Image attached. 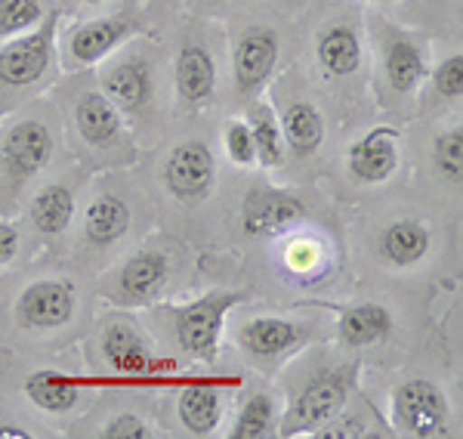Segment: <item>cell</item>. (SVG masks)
<instances>
[{"instance_id": "1", "label": "cell", "mask_w": 463, "mask_h": 439, "mask_svg": "<svg viewBox=\"0 0 463 439\" xmlns=\"http://www.w3.org/2000/svg\"><path fill=\"white\" fill-rule=\"evenodd\" d=\"M59 22H62V10L56 6L32 32L4 41V47H0V102L4 106L41 91L53 78V72L59 69V59H56Z\"/></svg>"}, {"instance_id": "2", "label": "cell", "mask_w": 463, "mask_h": 439, "mask_svg": "<svg viewBox=\"0 0 463 439\" xmlns=\"http://www.w3.org/2000/svg\"><path fill=\"white\" fill-rule=\"evenodd\" d=\"M358 362L343 366L337 371H321L312 377L309 384L290 399V408L281 421V436H303L316 434L325 424H331L340 415V408L346 406L349 393L355 387Z\"/></svg>"}, {"instance_id": "3", "label": "cell", "mask_w": 463, "mask_h": 439, "mask_svg": "<svg viewBox=\"0 0 463 439\" xmlns=\"http://www.w3.org/2000/svg\"><path fill=\"white\" fill-rule=\"evenodd\" d=\"M244 301V294L238 291H211L198 297L195 303L176 310V340L192 359L198 362H213L220 356V334H222V319L232 307Z\"/></svg>"}, {"instance_id": "4", "label": "cell", "mask_w": 463, "mask_h": 439, "mask_svg": "<svg viewBox=\"0 0 463 439\" xmlns=\"http://www.w3.org/2000/svg\"><path fill=\"white\" fill-rule=\"evenodd\" d=\"M451 408L445 393L427 377H411L392 390V424L395 430L417 439H432L448 434Z\"/></svg>"}, {"instance_id": "5", "label": "cell", "mask_w": 463, "mask_h": 439, "mask_svg": "<svg viewBox=\"0 0 463 439\" xmlns=\"http://www.w3.org/2000/svg\"><path fill=\"white\" fill-rule=\"evenodd\" d=\"M137 34H143V19L133 16V13L84 22V25L71 28L69 37H65V62H69V69H90V65L109 59L121 43Z\"/></svg>"}, {"instance_id": "6", "label": "cell", "mask_w": 463, "mask_h": 439, "mask_svg": "<svg viewBox=\"0 0 463 439\" xmlns=\"http://www.w3.org/2000/svg\"><path fill=\"white\" fill-rule=\"evenodd\" d=\"M281 53V37L269 25H253L235 37L232 47V81L241 100H253L272 78Z\"/></svg>"}, {"instance_id": "7", "label": "cell", "mask_w": 463, "mask_h": 439, "mask_svg": "<svg viewBox=\"0 0 463 439\" xmlns=\"http://www.w3.org/2000/svg\"><path fill=\"white\" fill-rule=\"evenodd\" d=\"M99 84L102 93L111 100V106L121 111V115H133V118L146 115L155 106V93H158L152 62L143 53H130V50L102 72Z\"/></svg>"}, {"instance_id": "8", "label": "cell", "mask_w": 463, "mask_h": 439, "mask_svg": "<svg viewBox=\"0 0 463 439\" xmlns=\"http://www.w3.org/2000/svg\"><path fill=\"white\" fill-rule=\"evenodd\" d=\"M164 186L176 202L198 205L211 196L216 183V161L207 143L201 139H185L164 161Z\"/></svg>"}, {"instance_id": "9", "label": "cell", "mask_w": 463, "mask_h": 439, "mask_svg": "<svg viewBox=\"0 0 463 439\" xmlns=\"http://www.w3.org/2000/svg\"><path fill=\"white\" fill-rule=\"evenodd\" d=\"M53 158V133L37 118L16 121L0 139V170L13 183H25L41 174Z\"/></svg>"}, {"instance_id": "10", "label": "cell", "mask_w": 463, "mask_h": 439, "mask_svg": "<svg viewBox=\"0 0 463 439\" xmlns=\"http://www.w3.org/2000/svg\"><path fill=\"white\" fill-rule=\"evenodd\" d=\"M78 294L65 279H41L32 282L16 301V322L28 331H53L71 322Z\"/></svg>"}, {"instance_id": "11", "label": "cell", "mask_w": 463, "mask_h": 439, "mask_svg": "<svg viewBox=\"0 0 463 439\" xmlns=\"http://www.w3.org/2000/svg\"><path fill=\"white\" fill-rule=\"evenodd\" d=\"M306 220V205L290 192L257 186L248 192L241 207V229L250 238H272L281 233H290Z\"/></svg>"}, {"instance_id": "12", "label": "cell", "mask_w": 463, "mask_h": 439, "mask_svg": "<svg viewBox=\"0 0 463 439\" xmlns=\"http://www.w3.org/2000/svg\"><path fill=\"white\" fill-rule=\"evenodd\" d=\"M170 279V260L161 251H139L118 270L111 297L118 307H148L155 303Z\"/></svg>"}, {"instance_id": "13", "label": "cell", "mask_w": 463, "mask_h": 439, "mask_svg": "<svg viewBox=\"0 0 463 439\" xmlns=\"http://www.w3.org/2000/svg\"><path fill=\"white\" fill-rule=\"evenodd\" d=\"M349 177L364 186L386 183L399 170V130L374 128L346 148Z\"/></svg>"}, {"instance_id": "14", "label": "cell", "mask_w": 463, "mask_h": 439, "mask_svg": "<svg viewBox=\"0 0 463 439\" xmlns=\"http://www.w3.org/2000/svg\"><path fill=\"white\" fill-rule=\"evenodd\" d=\"M380 53H383V78L392 93H399V96L414 93L417 84L427 78L430 53L414 37L390 28V32L383 34V41H380Z\"/></svg>"}, {"instance_id": "15", "label": "cell", "mask_w": 463, "mask_h": 439, "mask_svg": "<svg viewBox=\"0 0 463 439\" xmlns=\"http://www.w3.org/2000/svg\"><path fill=\"white\" fill-rule=\"evenodd\" d=\"M309 338V329L303 322H290L279 316H260L241 329V347L248 349L250 359L279 362L300 349Z\"/></svg>"}, {"instance_id": "16", "label": "cell", "mask_w": 463, "mask_h": 439, "mask_svg": "<svg viewBox=\"0 0 463 439\" xmlns=\"http://www.w3.org/2000/svg\"><path fill=\"white\" fill-rule=\"evenodd\" d=\"M174 87L183 106H207L216 91V59L204 43L189 41L179 47L174 65Z\"/></svg>"}, {"instance_id": "17", "label": "cell", "mask_w": 463, "mask_h": 439, "mask_svg": "<svg viewBox=\"0 0 463 439\" xmlns=\"http://www.w3.org/2000/svg\"><path fill=\"white\" fill-rule=\"evenodd\" d=\"M318 69L334 81L353 78L362 69V34L353 22H327L316 37Z\"/></svg>"}, {"instance_id": "18", "label": "cell", "mask_w": 463, "mask_h": 439, "mask_svg": "<svg viewBox=\"0 0 463 439\" xmlns=\"http://www.w3.org/2000/svg\"><path fill=\"white\" fill-rule=\"evenodd\" d=\"M74 128L87 146L99 148H118L124 143V118L121 111L111 106V100L102 91H90L78 96L74 106Z\"/></svg>"}, {"instance_id": "19", "label": "cell", "mask_w": 463, "mask_h": 439, "mask_svg": "<svg viewBox=\"0 0 463 439\" xmlns=\"http://www.w3.org/2000/svg\"><path fill=\"white\" fill-rule=\"evenodd\" d=\"M432 248V233L427 223L420 220H392L390 226H383V233L377 238V251L395 270H408L417 266L420 260H427Z\"/></svg>"}, {"instance_id": "20", "label": "cell", "mask_w": 463, "mask_h": 439, "mask_svg": "<svg viewBox=\"0 0 463 439\" xmlns=\"http://www.w3.org/2000/svg\"><path fill=\"white\" fill-rule=\"evenodd\" d=\"M279 124H281L285 146L297 158H312L321 148V143H325V115H321L316 102H309V100L288 102Z\"/></svg>"}, {"instance_id": "21", "label": "cell", "mask_w": 463, "mask_h": 439, "mask_svg": "<svg viewBox=\"0 0 463 439\" xmlns=\"http://www.w3.org/2000/svg\"><path fill=\"white\" fill-rule=\"evenodd\" d=\"M343 347L349 349H362L371 344H380L392 334V316L383 303H355V307H343L340 310V322H337Z\"/></svg>"}, {"instance_id": "22", "label": "cell", "mask_w": 463, "mask_h": 439, "mask_svg": "<svg viewBox=\"0 0 463 439\" xmlns=\"http://www.w3.org/2000/svg\"><path fill=\"white\" fill-rule=\"evenodd\" d=\"M102 356L121 375H146L152 368V353H148L143 334L127 322H111L106 329V334H102Z\"/></svg>"}, {"instance_id": "23", "label": "cell", "mask_w": 463, "mask_h": 439, "mask_svg": "<svg viewBox=\"0 0 463 439\" xmlns=\"http://www.w3.org/2000/svg\"><path fill=\"white\" fill-rule=\"evenodd\" d=\"M176 412L192 436H211L222 421V396L220 390L207 384L185 387V390H179Z\"/></svg>"}, {"instance_id": "24", "label": "cell", "mask_w": 463, "mask_h": 439, "mask_svg": "<svg viewBox=\"0 0 463 439\" xmlns=\"http://www.w3.org/2000/svg\"><path fill=\"white\" fill-rule=\"evenodd\" d=\"M130 229V207L118 196H99L84 214V238L96 248L115 244Z\"/></svg>"}, {"instance_id": "25", "label": "cell", "mask_w": 463, "mask_h": 439, "mask_svg": "<svg viewBox=\"0 0 463 439\" xmlns=\"http://www.w3.org/2000/svg\"><path fill=\"white\" fill-rule=\"evenodd\" d=\"M74 217V192L69 186L53 183V186H43L41 192L34 196L32 202V223L41 235H62L69 229V223Z\"/></svg>"}, {"instance_id": "26", "label": "cell", "mask_w": 463, "mask_h": 439, "mask_svg": "<svg viewBox=\"0 0 463 439\" xmlns=\"http://www.w3.org/2000/svg\"><path fill=\"white\" fill-rule=\"evenodd\" d=\"M244 121H248L253 148H257V165L269 170L285 165V137H281L279 115L266 102H253Z\"/></svg>"}, {"instance_id": "27", "label": "cell", "mask_w": 463, "mask_h": 439, "mask_svg": "<svg viewBox=\"0 0 463 439\" xmlns=\"http://www.w3.org/2000/svg\"><path fill=\"white\" fill-rule=\"evenodd\" d=\"M28 399L43 412H69L80 403V387L65 381L56 371H37L25 384Z\"/></svg>"}, {"instance_id": "28", "label": "cell", "mask_w": 463, "mask_h": 439, "mask_svg": "<svg viewBox=\"0 0 463 439\" xmlns=\"http://www.w3.org/2000/svg\"><path fill=\"white\" fill-rule=\"evenodd\" d=\"M275 427V403L266 393H257L241 406L232 424V439H263Z\"/></svg>"}, {"instance_id": "29", "label": "cell", "mask_w": 463, "mask_h": 439, "mask_svg": "<svg viewBox=\"0 0 463 439\" xmlns=\"http://www.w3.org/2000/svg\"><path fill=\"white\" fill-rule=\"evenodd\" d=\"M47 16L41 0H0V43L37 28Z\"/></svg>"}, {"instance_id": "30", "label": "cell", "mask_w": 463, "mask_h": 439, "mask_svg": "<svg viewBox=\"0 0 463 439\" xmlns=\"http://www.w3.org/2000/svg\"><path fill=\"white\" fill-rule=\"evenodd\" d=\"M432 161H436V170L451 183H460V174H463V133L454 128V130H445L436 137L432 143Z\"/></svg>"}, {"instance_id": "31", "label": "cell", "mask_w": 463, "mask_h": 439, "mask_svg": "<svg viewBox=\"0 0 463 439\" xmlns=\"http://www.w3.org/2000/svg\"><path fill=\"white\" fill-rule=\"evenodd\" d=\"M222 146H226V155L238 167L257 165V148H253V137L244 118H229L222 124Z\"/></svg>"}, {"instance_id": "32", "label": "cell", "mask_w": 463, "mask_h": 439, "mask_svg": "<svg viewBox=\"0 0 463 439\" xmlns=\"http://www.w3.org/2000/svg\"><path fill=\"white\" fill-rule=\"evenodd\" d=\"M432 87H436V93L448 102L460 100L463 96V56L460 53L445 56L442 62L436 65V72H432Z\"/></svg>"}, {"instance_id": "33", "label": "cell", "mask_w": 463, "mask_h": 439, "mask_svg": "<svg viewBox=\"0 0 463 439\" xmlns=\"http://www.w3.org/2000/svg\"><path fill=\"white\" fill-rule=\"evenodd\" d=\"M102 436L109 439H152V427L139 418V415H118L115 421L102 430Z\"/></svg>"}, {"instance_id": "34", "label": "cell", "mask_w": 463, "mask_h": 439, "mask_svg": "<svg viewBox=\"0 0 463 439\" xmlns=\"http://www.w3.org/2000/svg\"><path fill=\"white\" fill-rule=\"evenodd\" d=\"M16 254H19V229L13 223L0 220V266L13 263Z\"/></svg>"}, {"instance_id": "35", "label": "cell", "mask_w": 463, "mask_h": 439, "mask_svg": "<svg viewBox=\"0 0 463 439\" xmlns=\"http://www.w3.org/2000/svg\"><path fill=\"white\" fill-rule=\"evenodd\" d=\"M195 4L211 6V10H222V6H232V4H238V0H195Z\"/></svg>"}, {"instance_id": "36", "label": "cell", "mask_w": 463, "mask_h": 439, "mask_svg": "<svg viewBox=\"0 0 463 439\" xmlns=\"http://www.w3.org/2000/svg\"><path fill=\"white\" fill-rule=\"evenodd\" d=\"M10 436V439H28L25 430H13V427H0V439Z\"/></svg>"}, {"instance_id": "37", "label": "cell", "mask_w": 463, "mask_h": 439, "mask_svg": "<svg viewBox=\"0 0 463 439\" xmlns=\"http://www.w3.org/2000/svg\"><path fill=\"white\" fill-rule=\"evenodd\" d=\"M84 6H99V4H106V0H80Z\"/></svg>"}, {"instance_id": "38", "label": "cell", "mask_w": 463, "mask_h": 439, "mask_svg": "<svg viewBox=\"0 0 463 439\" xmlns=\"http://www.w3.org/2000/svg\"><path fill=\"white\" fill-rule=\"evenodd\" d=\"M371 4H392V0H371Z\"/></svg>"}]
</instances>
